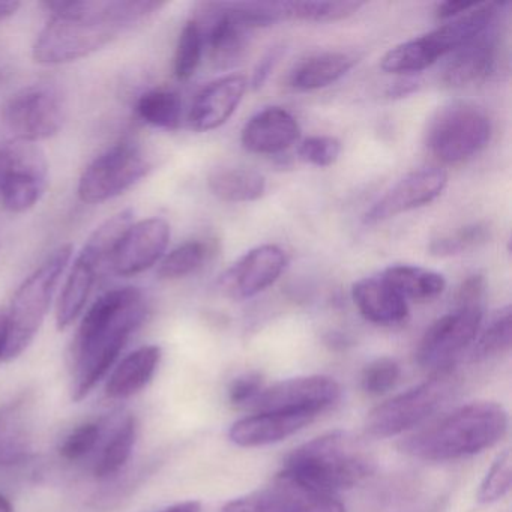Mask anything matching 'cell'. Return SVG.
<instances>
[{
  "label": "cell",
  "mask_w": 512,
  "mask_h": 512,
  "mask_svg": "<svg viewBox=\"0 0 512 512\" xmlns=\"http://www.w3.org/2000/svg\"><path fill=\"white\" fill-rule=\"evenodd\" d=\"M163 2L149 0H56L44 2L52 14L32 47L41 65H64L88 58L119 35L154 16Z\"/></svg>",
  "instance_id": "6da1fadb"
},
{
  "label": "cell",
  "mask_w": 512,
  "mask_h": 512,
  "mask_svg": "<svg viewBox=\"0 0 512 512\" xmlns=\"http://www.w3.org/2000/svg\"><path fill=\"white\" fill-rule=\"evenodd\" d=\"M148 317V302L136 287H118L86 311L71 346V398L82 401L109 374L131 335Z\"/></svg>",
  "instance_id": "7a4b0ae2"
},
{
  "label": "cell",
  "mask_w": 512,
  "mask_h": 512,
  "mask_svg": "<svg viewBox=\"0 0 512 512\" xmlns=\"http://www.w3.org/2000/svg\"><path fill=\"white\" fill-rule=\"evenodd\" d=\"M508 412L494 401L458 407L401 440L400 449L422 461H451L493 448L508 431Z\"/></svg>",
  "instance_id": "3957f363"
},
{
  "label": "cell",
  "mask_w": 512,
  "mask_h": 512,
  "mask_svg": "<svg viewBox=\"0 0 512 512\" xmlns=\"http://www.w3.org/2000/svg\"><path fill=\"white\" fill-rule=\"evenodd\" d=\"M376 472L373 455L344 431H332L296 448L277 478L316 494L355 487Z\"/></svg>",
  "instance_id": "277c9868"
},
{
  "label": "cell",
  "mask_w": 512,
  "mask_h": 512,
  "mask_svg": "<svg viewBox=\"0 0 512 512\" xmlns=\"http://www.w3.org/2000/svg\"><path fill=\"white\" fill-rule=\"evenodd\" d=\"M73 257V247L62 245L23 281L7 311L4 361L19 358L37 337L49 313L62 275Z\"/></svg>",
  "instance_id": "5b68a950"
},
{
  "label": "cell",
  "mask_w": 512,
  "mask_h": 512,
  "mask_svg": "<svg viewBox=\"0 0 512 512\" xmlns=\"http://www.w3.org/2000/svg\"><path fill=\"white\" fill-rule=\"evenodd\" d=\"M134 223V211L124 209L104 221L94 230L83 245L76 260L71 265L67 280L62 287L58 305H56V325L59 331L70 328L77 317L83 313L89 296L94 290L101 268L109 265L116 245L121 241L125 230Z\"/></svg>",
  "instance_id": "8992f818"
},
{
  "label": "cell",
  "mask_w": 512,
  "mask_h": 512,
  "mask_svg": "<svg viewBox=\"0 0 512 512\" xmlns=\"http://www.w3.org/2000/svg\"><path fill=\"white\" fill-rule=\"evenodd\" d=\"M490 137L488 116L473 104L454 101L434 113L425 133V145L442 163L458 164L479 154Z\"/></svg>",
  "instance_id": "52a82bcc"
},
{
  "label": "cell",
  "mask_w": 512,
  "mask_h": 512,
  "mask_svg": "<svg viewBox=\"0 0 512 512\" xmlns=\"http://www.w3.org/2000/svg\"><path fill=\"white\" fill-rule=\"evenodd\" d=\"M457 389L452 371L436 373L421 385L385 401L368 413L365 433L376 439H388L418 427L440 409Z\"/></svg>",
  "instance_id": "ba28073f"
},
{
  "label": "cell",
  "mask_w": 512,
  "mask_h": 512,
  "mask_svg": "<svg viewBox=\"0 0 512 512\" xmlns=\"http://www.w3.org/2000/svg\"><path fill=\"white\" fill-rule=\"evenodd\" d=\"M67 98L55 83L41 82L26 86L2 107L5 133L22 142L52 139L67 119Z\"/></svg>",
  "instance_id": "9c48e42d"
},
{
  "label": "cell",
  "mask_w": 512,
  "mask_h": 512,
  "mask_svg": "<svg viewBox=\"0 0 512 512\" xmlns=\"http://www.w3.org/2000/svg\"><path fill=\"white\" fill-rule=\"evenodd\" d=\"M152 164L145 149L133 140H122L95 158L80 176L79 199L86 205H100L139 184Z\"/></svg>",
  "instance_id": "30bf717a"
},
{
  "label": "cell",
  "mask_w": 512,
  "mask_h": 512,
  "mask_svg": "<svg viewBox=\"0 0 512 512\" xmlns=\"http://www.w3.org/2000/svg\"><path fill=\"white\" fill-rule=\"evenodd\" d=\"M481 323V305L458 307L445 314L425 332L416 350V361L433 374L452 371L457 359L478 337Z\"/></svg>",
  "instance_id": "8fae6325"
},
{
  "label": "cell",
  "mask_w": 512,
  "mask_h": 512,
  "mask_svg": "<svg viewBox=\"0 0 512 512\" xmlns=\"http://www.w3.org/2000/svg\"><path fill=\"white\" fill-rule=\"evenodd\" d=\"M47 185L49 163L43 149L17 140L10 169L0 185V206L11 214L31 211L43 199Z\"/></svg>",
  "instance_id": "7c38bea8"
},
{
  "label": "cell",
  "mask_w": 512,
  "mask_h": 512,
  "mask_svg": "<svg viewBox=\"0 0 512 512\" xmlns=\"http://www.w3.org/2000/svg\"><path fill=\"white\" fill-rule=\"evenodd\" d=\"M340 395V385L331 377H295L263 388L250 407L256 413L305 412L319 416L337 403Z\"/></svg>",
  "instance_id": "4fadbf2b"
},
{
  "label": "cell",
  "mask_w": 512,
  "mask_h": 512,
  "mask_svg": "<svg viewBox=\"0 0 512 512\" xmlns=\"http://www.w3.org/2000/svg\"><path fill=\"white\" fill-rule=\"evenodd\" d=\"M169 223L163 218H146L131 224L113 251L109 266L119 277H136L161 262L169 247Z\"/></svg>",
  "instance_id": "5bb4252c"
},
{
  "label": "cell",
  "mask_w": 512,
  "mask_h": 512,
  "mask_svg": "<svg viewBox=\"0 0 512 512\" xmlns=\"http://www.w3.org/2000/svg\"><path fill=\"white\" fill-rule=\"evenodd\" d=\"M287 256L277 245H260L236 260L218 280L223 295L244 301L259 295L283 274Z\"/></svg>",
  "instance_id": "9a60e30c"
},
{
  "label": "cell",
  "mask_w": 512,
  "mask_h": 512,
  "mask_svg": "<svg viewBox=\"0 0 512 512\" xmlns=\"http://www.w3.org/2000/svg\"><path fill=\"white\" fill-rule=\"evenodd\" d=\"M448 184V173L440 167H424L397 182L365 214L364 223L379 224L404 212L422 208L436 200Z\"/></svg>",
  "instance_id": "2e32d148"
},
{
  "label": "cell",
  "mask_w": 512,
  "mask_h": 512,
  "mask_svg": "<svg viewBox=\"0 0 512 512\" xmlns=\"http://www.w3.org/2000/svg\"><path fill=\"white\" fill-rule=\"evenodd\" d=\"M247 89V79L239 74L209 83L197 94L191 106L188 116L191 128L197 133H206L226 124L238 109Z\"/></svg>",
  "instance_id": "e0dca14e"
},
{
  "label": "cell",
  "mask_w": 512,
  "mask_h": 512,
  "mask_svg": "<svg viewBox=\"0 0 512 512\" xmlns=\"http://www.w3.org/2000/svg\"><path fill=\"white\" fill-rule=\"evenodd\" d=\"M34 452V400L20 395L0 406V467L26 463Z\"/></svg>",
  "instance_id": "ac0fdd59"
},
{
  "label": "cell",
  "mask_w": 512,
  "mask_h": 512,
  "mask_svg": "<svg viewBox=\"0 0 512 512\" xmlns=\"http://www.w3.org/2000/svg\"><path fill=\"white\" fill-rule=\"evenodd\" d=\"M305 412H262L239 419L230 427L229 439L242 448H259L281 442L314 421Z\"/></svg>",
  "instance_id": "d6986e66"
},
{
  "label": "cell",
  "mask_w": 512,
  "mask_h": 512,
  "mask_svg": "<svg viewBox=\"0 0 512 512\" xmlns=\"http://www.w3.org/2000/svg\"><path fill=\"white\" fill-rule=\"evenodd\" d=\"M301 127L292 113L281 107H268L245 124L241 142L253 154L274 155L295 145Z\"/></svg>",
  "instance_id": "ffe728a7"
},
{
  "label": "cell",
  "mask_w": 512,
  "mask_h": 512,
  "mask_svg": "<svg viewBox=\"0 0 512 512\" xmlns=\"http://www.w3.org/2000/svg\"><path fill=\"white\" fill-rule=\"evenodd\" d=\"M352 299L361 316L374 325L394 326L409 317L406 299L382 274L356 281L352 287Z\"/></svg>",
  "instance_id": "44dd1931"
},
{
  "label": "cell",
  "mask_w": 512,
  "mask_h": 512,
  "mask_svg": "<svg viewBox=\"0 0 512 512\" xmlns=\"http://www.w3.org/2000/svg\"><path fill=\"white\" fill-rule=\"evenodd\" d=\"M497 40L493 28L455 50L443 71V83L463 88L487 79L496 67Z\"/></svg>",
  "instance_id": "7402d4cb"
},
{
  "label": "cell",
  "mask_w": 512,
  "mask_h": 512,
  "mask_svg": "<svg viewBox=\"0 0 512 512\" xmlns=\"http://www.w3.org/2000/svg\"><path fill=\"white\" fill-rule=\"evenodd\" d=\"M212 17L203 34L212 64L217 68L235 67L244 58L248 44V31L229 10L226 4H212Z\"/></svg>",
  "instance_id": "603a6c76"
},
{
  "label": "cell",
  "mask_w": 512,
  "mask_h": 512,
  "mask_svg": "<svg viewBox=\"0 0 512 512\" xmlns=\"http://www.w3.org/2000/svg\"><path fill=\"white\" fill-rule=\"evenodd\" d=\"M161 358L163 350L155 344L140 347L125 356L107 380V397L112 400H125L139 394L154 379Z\"/></svg>",
  "instance_id": "cb8c5ba5"
},
{
  "label": "cell",
  "mask_w": 512,
  "mask_h": 512,
  "mask_svg": "<svg viewBox=\"0 0 512 512\" xmlns=\"http://www.w3.org/2000/svg\"><path fill=\"white\" fill-rule=\"evenodd\" d=\"M316 496L319 494L275 478L272 487L238 497L226 503L221 512H305Z\"/></svg>",
  "instance_id": "d4e9b609"
},
{
  "label": "cell",
  "mask_w": 512,
  "mask_h": 512,
  "mask_svg": "<svg viewBox=\"0 0 512 512\" xmlns=\"http://www.w3.org/2000/svg\"><path fill=\"white\" fill-rule=\"evenodd\" d=\"M137 436H139V424L136 416L127 415L124 418H116L101 442L100 448L95 452L97 455L92 466L95 478L109 479L118 475L133 455Z\"/></svg>",
  "instance_id": "484cf974"
},
{
  "label": "cell",
  "mask_w": 512,
  "mask_h": 512,
  "mask_svg": "<svg viewBox=\"0 0 512 512\" xmlns=\"http://www.w3.org/2000/svg\"><path fill=\"white\" fill-rule=\"evenodd\" d=\"M349 53H322L305 59L290 74V86L296 91L310 92L328 88L343 79L356 64Z\"/></svg>",
  "instance_id": "4316f807"
},
{
  "label": "cell",
  "mask_w": 512,
  "mask_h": 512,
  "mask_svg": "<svg viewBox=\"0 0 512 512\" xmlns=\"http://www.w3.org/2000/svg\"><path fill=\"white\" fill-rule=\"evenodd\" d=\"M382 277L403 296L413 301H430L442 295L446 280L439 272L412 265H394L382 272Z\"/></svg>",
  "instance_id": "83f0119b"
},
{
  "label": "cell",
  "mask_w": 512,
  "mask_h": 512,
  "mask_svg": "<svg viewBox=\"0 0 512 512\" xmlns=\"http://www.w3.org/2000/svg\"><path fill=\"white\" fill-rule=\"evenodd\" d=\"M208 187L221 202L247 203L263 196L266 181L254 170L220 169L209 175Z\"/></svg>",
  "instance_id": "f1b7e54d"
},
{
  "label": "cell",
  "mask_w": 512,
  "mask_h": 512,
  "mask_svg": "<svg viewBox=\"0 0 512 512\" xmlns=\"http://www.w3.org/2000/svg\"><path fill=\"white\" fill-rule=\"evenodd\" d=\"M440 58L442 53L427 34L389 50L380 61V68L389 74H415L427 70Z\"/></svg>",
  "instance_id": "f546056e"
},
{
  "label": "cell",
  "mask_w": 512,
  "mask_h": 512,
  "mask_svg": "<svg viewBox=\"0 0 512 512\" xmlns=\"http://www.w3.org/2000/svg\"><path fill=\"white\" fill-rule=\"evenodd\" d=\"M136 113L145 124L161 130H176L182 116V101L176 92L152 89L140 95Z\"/></svg>",
  "instance_id": "4dcf8cb0"
},
{
  "label": "cell",
  "mask_w": 512,
  "mask_h": 512,
  "mask_svg": "<svg viewBox=\"0 0 512 512\" xmlns=\"http://www.w3.org/2000/svg\"><path fill=\"white\" fill-rule=\"evenodd\" d=\"M116 416H101L92 421L77 425L64 440H62L61 457L67 461H80L88 455L97 452L101 442L106 437L107 431L112 427Z\"/></svg>",
  "instance_id": "1f68e13d"
},
{
  "label": "cell",
  "mask_w": 512,
  "mask_h": 512,
  "mask_svg": "<svg viewBox=\"0 0 512 512\" xmlns=\"http://www.w3.org/2000/svg\"><path fill=\"white\" fill-rule=\"evenodd\" d=\"M209 248L202 241H188L161 259L157 275L161 280H179L194 274L208 259Z\"/></svg>",
  "instance_id": "d6a6232c"
},
{
  "label": "cell",
  "mask_w": 512,
  "mask_h": 512,
  "mask_svg": "<svg viewBox=\"0 0 512 512\" xmlns=\"http://www.w3.org/2000/svg\"><path fill=\"white\" fill-rule=\"evenodd\" d=\"M512 341V314L511 307L500 310L491 320L487 329L482 331L473 347L472 361L479 362L485 359L496 358L511 349Z\"/></svg>",
  "instance_id": "836d02e7"
},
{
  "label": "cell",
  "mask_w": 512,
  "mask_h": 512,
  "mask_svg": "<svg viewBox=\"0 0 512 512\" xmlns=\"http://www.w3.org/2000/svg\"><path fill=\"white\" fill-rule=\"evenodd\" d=\"M362 7V2H286V19L314 23L338 22L352 17Z\"/></svg>",
  "instance_id": "e575fe53"
},
{
  "label": "cell",
  "mask_w": 512,
  "mask_h": 512,
  "mask_svg": "<svg viewBox=\"0 0 512 512\" xmlns=\"http://www.w3.org/2000/svg\"><path fill=\"white\" fill-rule=\"evenodd\" d=\"M203 46L205 44L200 23L197 20L185 23L173 58V73L176 79L188 80L196 74L202 61Z\"/></svg>",
  "instance_id": "d590c367"
},
{
  "label": "cell",
  "mask_w": 512,
  "mask_h": 512,
  "mask_svg": "<svg viewBox=\"0 0 512 512\" xmlns=\"http://www.w3.org/2000/svg\"><path fill=\"white\" fill-rule=\"evenodd\" d=\"M487 226L484 224H472V226L463 227L455 232L454 235L443 236V238L434 239L430 244V254L436 257H451L464 253L470 248L487 242Z\"/></svg>",
  "instance_id": "8d00e7d4"
},
{
  "label": "cell",
  "mask_w": 512,
  "mask_h": 512,
  "mask_svg": "<svg viewBox=\"0 0 512 512\" xmlns=\"http://www.w3.org/2000/svg\"><path fill=\"white\" fill-rule=\"evenodd\" d=\"M512 458L509 449L499 455L491 464L484 481L478 491V500L481 503H493L503 499L511 490Z\"/></svg>",
  "instance_id": "74e56055"
},
{
  "label": "cell",
  "mask_w": 512,
  "mask_h": 512,
  "mask_svg": "<svg viewBox=\"0 0 512 512\" xmlns=\"http://www.w3.org/2000/svg\"><path fill=\"white\" fill-rule=\"evenodd\" d=\"M400 365L391 358H379L362 371L361 386L368 395H383L391 391L400 379Z\"/></svg>",
  "instance_id": "f35d334b"
},
{
  "label": "cell",
  "mask_w": 512,
  "mask_h": 512,
  "mask_svg": "<svg viewBox=\"0 0 512 512\" xmlns=\"http://www.w3.org/2000/svg\"><path fill=\"white\" fill-rule=\"evenodd\" d=\"M340 154V140L328 136L310 137L298 149L299 160L316 167L332 166Z\"/></svg>",
  "instance_id": "ab89813d"
},
{
  "label": "cell",
  "mask_w": 512,
  "mask_h": 512,
  "mask_svg": "<svg viewBox=\"0 0 512 512\" xmlns=\"http://www.w3.org/2000/svg\"><path fill=\"white\" fill-rule=\"evenodd\" d=\"M263 379L260 374L248 373L233 380L229 389V398L236 406H250L262 392Z\"/></svg>",
  "instance_id": "60d3db41"
},
{
  "label": "cell",
  "mask_w": 512,
  "mask_h": 512,
  "mask_svg": "<svg viewBox=\"0 0 512 512\" xmlns=\"http://www.w3.org/2000/svg\"><path fill=\"white\" fill-rule=\"evenodd\" d=\"M485 281L482 275H472L463 281L457 292L458 307H475L484 295Z\"/></svg>",
  "instance_id": "b9f144b4"
},
{
  "label": "cell",
  "mask_w": 512,
  "mask_h": 512,
  "mask_svg": "<svg viewBox=\"0 0 512 512\" xmlns=\"http://www.w3.org/2000/svg\"><path fill=\"white\" fill-rule=\"evenodd\" d=\"M281 55H283V47H274V49L269 50V52L260 59L259 64L254 68L253 77H251V88H253L254 91H257V89L265 85L266 80L271 76L272 70H274Z\"/></svg>",
  "instance_id": "7bdbcfd3"
},
{
  "label": "cell",
  "mask_w": 512,
  "mask_h": 512,
  "mask_svg": "<svg viewBox=\"0 0 512 512\" xmlns=\"http://www.w3.org/2000/svg\"><path fill=\"white\" fill-rule=\"evenodd\" d=\"M16 143L17 139H14L5 131H0V185L4 182L8 169H10Z\"/></svg>",
  "instance_id": "ee69618b"
},
{
  "label": "cell",
  "mask_w": 512,
  "mask_h": 512,
  "mask_svg": "<svg viewBox=\"0 0 512 512\" xmlns=\"http://www.w3.org/2000/svg\"><path fill=\"white\" fill-rule=\"evenodd\" d=\"M476 2H455V0H448V2H442V4L436 7V17L443 22L455 19L460 14L466 13L470 8L475 7Z\"/></svg>",
  "instance_id": "f6af8a7d"
},
{
  "label": "cell",
  "mask_w": 512,
  "mask_h": 512,
  "mask_svg": "<svg viewBox=\"0 0 512 512\" xmlns=\"http://www.w3.org/2000/svg\"><path fill=\"white\" fill-rule=\"evenodd\" d=\"M305 512H346V506L332 494H319Z\"/></svg>",
  "instance_id": "bcb514c9"
},
{
  "label": "cell",
  "mask_w": 512,
  "mask_h": 512,
  "mask_svg": "<svg viewBox=\"0 0 512 512\" xmlns=\"http://www.w3.org/2000/svg\"><path fill=\"white\" fill-rule=\"evenodd\" d=\"M416 91H418V83L415 80L406 79L389 86L386 95H388V98L398 100V98L409 97Z\"/></svg>",
  "instance_id": "7dc6e473"
},
{
  "label": "cell",
  "mask_w": 512,
  "mask_h": 512,
  "mask_svg": "<svg viewBox=\"0 0 512 512\" xmlns=\"http://www.w3.org/2000/svg\"><path fill=\"white\" fill-rule=\"evenodd\" d=\"M202 511V503L197 500H185V502L176 503L169 506L161 512H200Z\"/></svg>",
  "instance_id": "c3c4849f"
},
{
  "label": "cell",
  "mask_w": 512,
  "mask_h": 512,
  "mask_svg": "<svg viewBox=\"0 0 512 512\" xmlns=\"http://www.w3.org/2000/svg\"><path fill=\"white\" fill-rule=\"evenodd\" d=\"M19 2H10V0H0V22L10 19V17L16 16L19 11Z\"/></svg>",
  "instance_id": "681fc988"
},
{
  "label": "cell",
  "mask_w": 512,
  "mask_h": 512,
  "mask_svg": "<svg viewBox=\"0 0 512 512\" xmlns=\"http://www.w3.org/2000/svg\"><path fill=\"white\" fill-rule=\"evenodd\" d=\"M5 343H7V311L0 310V361H4Z\"/></svg>",
  "instance_id": "f907efd6"
},
{
  "label": "cell",
  "mask_w": 512,
  "mask_h": 512,
  "mask_svg": "<svg viewBox=\"0 0 512 512\" xmlns=\"http://www.w3.org/2000/svg\"><path fill=\"white\" fill-rule=\"evenodd\" d=\"M0 512H14L13 505L4 494H0Z\"/></svg>",
  "instance_id": "816d5d0a"
}]
</instances>
